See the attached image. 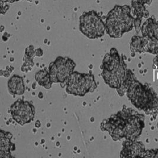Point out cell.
Wrapping results in <instances>:
<instances>
[{
  "label": "cell",
  "instance_id": "52a82bcc",
  "mask_svg": "<svg viewBox=\"0 0 158 158\" xmlns=\"http://www.w3.org/2000/svg\"><path fill=\"white\" fill-rule=\"evenodd\" d=\"M76 64L71 59L58 57L50 63L49 73L53 83H64L73 72Z\"/></svg>",
  "mask_w": 158,
  "mask_h": 158
},
{
  "label": "cell",
  "instance_id": "277c9868",
  "mask_svg": "<svg viewBox=\"0 0 158 158\" xmlns=\"http://www.w3.org/2000/svg\"><path fill=\"white\" fill-rule=\"evenodd\" d=\"M102 69V77L106 84L111 88H120L126 78L128 69L124 59L115 48H112L105 55Z\"/></svg>",
  "mask_w": 158,
  "mask_h": 158
},
{
  "label": "cell",
  "instance_id": "30bf717a",
  "mask_svg": "<svg viewBox=\"0 0 158 158\" xmlns=\"http://www.w3.org/2000/svg\"><path fill=\"white\" fill-rule=\"evenodd\" d=\"M146 150L143 143L137 140H126L123 143L121 158H144Z\"/></svg>",
  "mask_w": 158,
  "mask_h": 158
},
{
  "label": "cell",
  "instance_id": "6da1fadb",
  "mask_svg": "<svg viewBox=\"0 0 158 158\" xmlns=\"http://www.w3.org/2000/svg\"><path fill=\"white\" fill-rule=\"evenodd\" d=\"M144 116L131 108H123L101 124V129L107 131L113 140H137L144 128Z\"/></svg>",
  "mask_w": 158,
  "mask_h": 158
},
{
  "label": "cell",
  "instance_id": "7c38bea8",
  "mask_svg": "<svg viewBox=\"0 0 158 158\" xmlns=\"http://www.w3.org/2000/svg\"><path fill=\"white\" fill-rule=\"evenodd\" d=\"M12 135L3 130L0 134V158H9L11 157V152L15 150V146L11 142Z\"/></svg>",
  "mask_w": 158,
  "mask_h": 158
},
{
  "label": "cell",
  "instance_id": "2e32d148",
  "mask_svg": "<svg viewBox=\"0 0 158 158\" xmlns=\"http://www.w3.org/2000/svg\"><path fill=\"white\" fill-rule=\"evenodd\" d=\"M132 2H136L137 3H139L142 5H148L150 6L152 2V0H131Z\"/></svg>",
  "mask_w": 158,
  "mask_h": 158
},
{
  "label": "cell",
  "instance_id": "8fae6325",
  "mask_svg": "<svg viewBox=\"0 0 158 158\" xmlns=\"http://www.w3.org/2000/svg\"><path fill=\"white\" fill-rule=\"evenodd\" d=\"M142 36L155 42H158V22L152 16L144 22L141 27Z\"/></svg>",
  "mask_w": 158,
  "mask_h": 158
},
{
  "label": "cell",
  "instance_id": "9c48e42d",
  "mask_svg": "<svg viewBox=\"0 0 158 158\" xmlns=\"http://www.w3.org/2000/svg\"><path fill=\"white\" fill-rule=\"evenodd\" d=\"M130 44V50L134 53L158 54V42H153L143 36L132 37Z\"/></svg>",
  "mask_w": 158,
  "mask_h": 158
},
{
  "label": "cell",
  "instance_id": "e0dca14e",
  "mask_svg": "<svg viewBox=\"0 0 158 158\" xmlns=\"http://www.w3.org/2000/svg\"><path fill=\"white\" fill-rule=\"evenodd\" d=\"M153 68L158 70V54L156 55V56L153 59Z\"/></svg>",
  "mask_w": 158,
  "mask_h": 158
},
{
  "label": "cell",
  "instance_id": "ba28073f",
  "mask_svg": "<svg viewBox=\"0 0 158 158\" xmlns=\"http://www.w3.org/2000/svg\"><path fill=\"white\" fill-rule=\"evenodd\" d=\"M10 113L13 118L21 126L31 122L35 114L33 105L29 101L23 100H18L12 104Z\"/></svg>",
  "mask_w": 158,
  "mask_h": 158
},
{
  "label": "cell",
  "instance_id": "9a60e30c",
  "mask_svg": "<svg viewBox=\"0 0 158 158\" xmlns=\"http://www.w3.org/2000/svg\"><path fill=\"white\" fill-rule=\"evenodd\" d=\"M144 158H158V148L146 150Z\"/></svg>",
  "mask_w": 158,
  "mask_h": 158
},
{
  "label": "cell",
  "instance_id": "d6986e66",
  "mask_svg": "<svg viewBox=\"0 0 158 158\" xmlns=\"http://www.w3.org/2000/svg\"><path fill=\"white\" fill-rule=\"evenodd\" d=\"M1 1H3L4 2H11V3H13L15 1H18L19 0H1Z\"/></svg>",
  "mask_w": 158,
  "mask_h": 158
},
{
  "label": "cell",
  "instance_id": "5bb4252c",
  "mask_svg": "<svg viewBox=\"0 0 158 158\" xmlns=\"http://www.w3.org/2000/svg\"><path fill=\"white\" fill-rule=\"evenodd\" d=\"M35 78L40 85L47 89H50L52 84L53 83L51 79L49 71L46 70H41L37 72L35 74Z\"/></svg>",
  "mask_w": 158,
  "mask_h": 158
},
{
  "label": "cell",
  "instance_id": "ac0fdd59",
  "mask_svg": "<svg viewBox=\"0 0 158 158\" xmlns=\"http://www.w3.org/2000/svg\"><path fill=\"white\" fill-rule=\"evenodd\" d=\"M43 52L42 50L39 48V49H37V50H35V55L37 56L38 57H41L43 56Z\"/></svg>",
  "mask_w": 158,
  "mask_h": 158
},
{
  "label": "cell",
  "instance_id": "4fadbf2b",
  "mask_svg": "<svg viewBox=\"0 0 158 158\" xmlns=\"http://www.w3.org/2000/svg\"><path fill=\"white\" fill-rule=\"evenodd\" d=\"M8 91L13 95H21L24 93L25 87L23 79L18 75L13 76L8 82Z\"/></svg>",
  "mask_w": 158,
  "mask_h": 158
},
{
  "label": "cell",
  "instance_id": "5b68a950",
  "mask_svg": "<svg viewBox=\"0 0 158 158\" xmlns=\"http://www.w3.org/2000/svg\"><path fill=\"white\" fill-rule=\"evenodd\" d=\"M66 91L75 96L84 97L93 93L97 88L94 77L91 74L73 72L66 80Z\"/></svg>",
  "mask_w": 158,
  "mask_h": 158
},
{
  "label": "cell",
  "instance_id": "3957f363",
  "mask_svg": "<svg viewBox=\"0 0 158 158\" xmlns=\"http://www.w3.org/2000/svg\"><path fill=\"white\" fill-rule=\"evenodd\" d=\"M127 5H117L108 12L106 20V31L111 38H121L135 27V17Z\"/></svg>",
  "mask_w": 158,
  "mask_h": 158
},
{
  "label": "cell",
  "instance_id": "8992f818",
  "mask_svg": "<svg viewBox=\"0 0 158 158\" xmlns=\"http://www.w3.org/2000/svg\"><path fill=\"white\" fill-rule=\"evenodd\" d=\"M79 30L91 39H96L104 35L106 24L95 11L84 13L79 18Z\"/></svg>",
  "mask_w": 158,
  "mask_h": 158
},
{
  "label": "cell",
  "instance_id": "7a4b0ae2",
  "mask_svg": "<svg viewBox=\"0 0 158 158\" xmlns=\"http://www.w3.org/2000/svg\"><path fill=\"white\" fill-rule=\"evenodd\" d=\"M117 91L120 97L126 94L136 108L156 119L158 114V94L148 84L139 81L129 69L122 86Z\"/></svg>",
  "mask_w": 158,
  "mask_h": 158
}]
</instances>
